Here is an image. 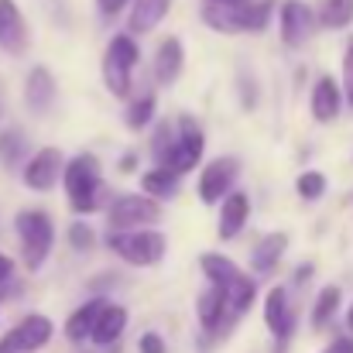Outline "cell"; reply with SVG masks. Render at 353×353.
Wrapping results in <instances>:
<instances>
[{"mask_svg": "<svg viewBox=\"0 0 353 353\" xmlns=\"http://www.w3.org/2000/svg\"><path fill=\"white\" fill-rule=\"evenodd\" d=\"M100 158L93 151H79L65 161V175H62V185H65V196H69V210L86 220L100 210H107L114 203L110 196V185L103 182V172H100Z\"/></svg>", "mask_w": 353, "mask_h": 353, "instance_id": "6da1fadb", "label": "cell"}, {"mask_svg": "<svg viewBox=\"0 0 353 353\" xmlns=\"http://www.w3.org/2000/svg\"><path fill=\"white\" fill-rule=\"evenodd\" d=\"M278 0H250L243 7H220L203 3V24L216 34H264L274 17Z\"/></svg>", "mask_w": 353, "mask_h": 353, "instance_id": "7a4b0ae2", "label": "cell"}, {"mask_svg": "<svg viewBox=\"0 0 353 353\" xmlns=\"http://www.w3.org/2000/svg\"><path fill=\"white\" fill-rule=\"evenodd\" d=\"M14 230H17V240H21V261L24 268L34 274L48 264L52 257V247H55V223L45 210L31 206V210H21L14 216Z\"/></svg>", "mask_w": 353, "mask_h": 353, "instance_id": "3957f363", "label": "cell"}, {"mask_svg": "<svg viewBox=\"0 0 353 353\" xmlns=\"http://www.w3.org/2000/svg\"><path fill=\"white\" fill-rule=\"evenodd\" d=\"M141 65V45L134 34L120 31L107 41V52H103V86L114 100H127L130 90H134V69Z\"/></svg>", "mask_w": 353, "mask_h": 353, "instance_id": "277c9868", "label": "cell"}, {"mask_svg": "<svg viewBox=\"0 0 353 353\" xmlns=\"http://www.w3.org/2000/svg\"><path fill=\"white\" fill-rule=\"evenodd\" d=\"M103 243H107V250H114L120 261L130 264V268H154V264H161L165 254H168V236L161 234L158 227L123 230V234L107 230Z\"/></svg>", "mask_w": 353, "mask_h": 353, "instance_id": "5b68a950", "label": "cell"}, {"mask_svg": "<svg viewBox=\"0 0 353 353\" xmlns=\"http://www.w3.org/2000/svg\"><path fill=\"white\" fill-rule=\"evenodd\" d=\"M165 216L161 203L151 199V196H141V192H117L114 203L107 206V230H148V227H158Z\"/></svg>", "mask_w": 353, "mask_h": 353, "instance_id": "8992f818", "label": "cell"}, {"mask_svg": "<svg viewBox=\"0 0 353 353\" xmlns=\"http://www.w3.org/2000/svg\"><path fill=\"white\" fill-rule=\"evenodd\" d=\"M203 154H206V130L196 123V117L182 114L175 123V151L168 158V172L189 175L203 165Z\"/></svg>", "mask_w": 353, "mask_h": 353, "instance_id": "52a82bcc", "label": "cell"}, {"mask_svg": "<svg viewBox=\"0 0 353 353\" xmlns=\"http://www.w3.org/2000/svg\"><path fill=\"white\" fill-rule=\"evenodd\" d=\"M319 28V14L305 0H281L278 7V34L285 48H305Z\"/></svg>", "mask_w": 353, "mask_h": 353, "instance_id": "ba28073f", "label": "cell"}, {"mask_svg": "<svg viewBox=\"0 0 353 353\" xmlns=\"http://www.w3.org/2000/svg\"><path fill=\"white\" fill-rule=\"evenodd\" d=\"M65 154L59 151V148H38L28 161H24V168H21V182H24V189H31V192H52L59 182H62V175H65Z\"/></svg>", "mask_w": 353, "mask_h": 353, "instance_id": "9c48e42d", "label": "cell"}, {"mask_svg": "<svg viewBox=\"0 0 353 353\" xmlns=\"http://www.w3.org/2000/svg\"><path fill=\"white\" fill-rule=\"evenodd\" d=\"M236 179H240V161H236L234 154L213 158V161L199 172V199H203L206 206H220L236 189Z\"/></svg>", "mask_w": 353, "mask_h": 353, "instance_id": "30bf717a", "label": "cell"}, {"mask_svg": "<svg viewBox=\"0 0 353 353\" xmlns=\"http://www.w3.org/2000/svg\"><path fill=\"white\" fill-rule=\"evenodd\" d=\"M196 319H199V330L206 336H227V330L236 323V316L227 305V292L216 285H206L196 295Z\"/></svg>", "mask_w": 353, "mask_h": 353, "instance_id": "8fae6325", "label": "cell"}, {"mask_svg": "<svg viewBox=\"0 0 353 353\" xmlns=\"http://www.w3.org/2000/svg\"><path fill=\"white\" fill-rule=\"evenodd\" d=\"M295 305H292V299H288V288H281V285H274V288H268V295H264V326L271 330V336L278 340V343H288L292 340V333H295Z\"/></svg>", "mask_w": 353, "mask_h": 353, "instance_id": "7c38bea8", "label": "cell"}, {"mask_svg": "<svg viewBox=\"0 0 353 353\" xmlns=\"http://www.w3.org/2000/svg\"><path fill=\"white\" fill-rule=\"evenodd\" d=\"M182 69H185V45H182V38H179V34L161 38L158 48H154V59H151V76H154V83L168 90V86L179 83Z\"/></svg>", "mask_w": 353, "mask_h": 353, "instance_id": "4fadbf2b", "label": "cell"}, {"mask_svg": "<svg viewBox=\"0 0 353 353\" xmlns=\"http://www.w3.org/2000/svg\"><path fill=\"white\" fill-rule=\"evenodd\" d=\"M31 45V31L28 21L17 7V0H0V48L14 59H21Z\"/></svg>", "mask_w": 353, "mask_h": 353, "instance_id": "5bb4252c", "label": "cell"}, {"mask_svg": "<svg viewBox=\"0 0 353 353\" xmlns=\"http://www.w3.org/2000/svg\"><path fill=\"white\" fill-rule=\"evenodd\" d=\"M55 97H59V86H55V76L45 69V65H34L24 79V107L31 117H48L52 107H55Z\"/></svg>", "mask_w": 353, "mask_h": 353, "instance_id": "9a60e30c", "label": "cell"}, {"mask_svg": "<svg viewBox=\"0 0 353 353\" xmlns=\"http://www.w3.org/2000/svg\"><path fill=\"white\" fill-rule=\"evenodd\" d=\"M10 333V340H14V347L17 353H38L45 350L48 343H52V336H55V323L48 319V316H41V312H28L14 330H7Z\"/></svg>", "mask_w": 353, "mask_h": 353, "instance_id": "2e32d148", "label": "cell"}, {"mask_svg": "<svg viewBox=\"0 0 353 353\" xmlns=\"http://www.w3.org/2000/svg\"><path fill=\"white\" fill-rule=\"evenodd\" d=\"M250 223V192L234 189L223 203H220V216H216V236L220 240H236L243 234V227Z\"/></svg>", "mask_w": 353, "mask_h": 353, "instance_id": "e0dca14e", "label": "cell"}, {"mask_svg": "<svg viewBox=\"0 0 353 353\" xmlns=\"http://www.w3.org/2000/svg\"><path fill=\"white\" fill-rule=\"evenodd\" d=\"M288 243H292V236L285 234V230H274V234L261 236L254 243V250H250V274L254 278L274 274L278 264H281V257H285V250H288Z\"/></svg>", "mask_w": 353, "mask_h": 353, "instance_id": "ac0fdd59", "label": "cell"}, {"mask_svg": "<svg viewBox=\"0 0 353 353\" xmlns=\"http://www.w3.org/2000/svg\"><path fill=\"white\" fill-rule=\"evenodd\" d=\"M309 110H312L316 123H333L343 110V86L333 76H319L309 93Z\"/></svg>", "mask_w": 353, "mask_h": 353, "instance_id": "d6986e66", "label": "cell"}, {"mask_svg": "<svg viewBox=\"0 0 353 353\" xmlns=\"http://www.w3.org/2000/svg\"><path fill=\"white\" fill-rule=\"evenodd\" d=\"M172 3L175 0H134L127 10V34H134V38L151 34L172 14Z\"/></svg>", "mask_w": 353, "mask_h": 353, "instance_id": "ffe728a7", "label": "cell"}, {"mask_svg": "<svg viewBox=\"0 0 353 353\" xmlns=\"http://www.w3.org/2000/svg\"><path fill=\"white\" fill-rule=\"evenodd\" d=\"M107 302H110V299L93 295V299H86L79 309H72V316L65 319V340H69V343H76V347H83V343L93 336L97 319H100V312H103V305H107Z\"/></svg>", "mask_w": 353, "mask_h": 353, "instance_id": "44dd1931", "label": "cell"}, {"mask_svg": "<svg viewBox=\"0 0 353 353\" xmlns=\"http://www.w3.org/2000/svg\"><path fill=\"white\" fill-rule=\"evenodd\" d=\"M127 323H130V312L123 305H117V302H107L103 312H100V319H97V330H93L90 343L93 347H103V350L117 347L120 336L127 333Z\"/></svg>", "mask_w": 353, "mask_h": 353, "instance_id": "7402d4cb", "label": "cell"}, {"mask_svg": "<svg viewBox=\"0 0 353 353\" xmlns=\"http://www.w3.org/2000/svg\"><path fill=\"white\" fill-rule=\"evenodd\" d=\"M179 189H182V175H175L168 168H148L141 175V192L158 203H172L179 196Z\"/></svg>", "mask_w": 353, "mask_h": 353, "instance_id": "603a6c76", "label": "cell"}, {"mask_svg": "<svg viewBox=\"0 0 353 353\" xmlns=\"http://www.w3.org/2000/svg\"><path fill=\"white\" fill-rule=\"evenodd\" d=\"M28 137L21 127H3L0 130V165L7 172H21L24 161H28Z\"/></svg>", "mask_w": 353, "mask_h": 353, "instance_id": "cb8c5ba5", "label": "cell"}, {"mask_svg": "<svg viewBox=\"0 0 353 353\" xmlns=\"http://www.w3.org/2000/svg\"><path fill=\"white\" fill-rule=\"evenodd\" d=\"M223 292H227V305H230V312L240 319V316H247V312L254 309V302H257V278H254L250 271H240Z\"/></svg>", "mask_w": 353, "mask_h": 353, "instance_id": "d4e9b609", "label": "cell"}, {"mask_svg": "<svg viewBox=\"0 0 353 353\" xmlns=\"http://www.w3.org/2000/svg\"><path fill=\"white\" fill-rule=\"evenodd\" d=\"M340 305H343V292H340V285H326V288L316 295V302H312V312H309V323H312V330H316V333H319V330H326V326L336 319Z\"/></svg>", "mask_w": 353, "mask_h": 353, "instance_id": "484cf974", "label": "cell"}, {"mask_svg": "<svg viewBox=\"0 0 353 353\" xmlns=\"http://www.w3.org/2000/svg\"><path fill=\"white\" fill-rule=\"evenodd\" d=\"M199 268H203V278H206L210 285H216V288H227L236 274H240L236 261H230L227 254H203V257H199Z\"/></svg>", "mask_w": 353, "mask_h": 353, "instance_id": "4316f807", "label": "cell"}, {"mask_svg": "<svg viewBox=\"0 0 353 353\" xmlns=\"http://www.w3.org/2000/svg\"><path fill=\"white\" fill-rule=\"evenodd\" d=\"M158 114V97L148 90V93H141V97H134L130 103H127V114H123V123H127V130H144L151 120Z\"/></svg>", "mask_w": 353, "mask_h": 353, "instance_id": "83f0119b", "label": "cell"}, {"mask_svg": "<svg viewBox=\"0 0 353 353\" xmlns=\"http://www.w3.org/2000/svg\"><path fill=\"white\" fill-rule=\"evenodd\" d=\"M172 151H175V123L172 120H158L154 134H151V161H154V168H168Z\"/></svg>", "mask_w": 353, "mask_h": 353, "instance_id": "f1b7e54d", "label": "cell"}, {"mask_svg": "<svg viewBox=\"0 0 353 353\" xmlns=\"http://www.w3.org/2000/svg\"><path fill=\"white\" fill-rule=\"evenodd\" d=\"M353 24V0H323L319 7V28L343 31Z\"/></svg>", "mask_w": 353, "mask_h": 353, "instance_id": "f546056e", "label": "cell"}, {"mask_svg": "<svg viewBox=\"0 0 353 353\" xmlns=\"http://www.w3.org/2000/svg\"><path fill=\"white\" fill-rule=\"evenodd\" d=\"M326 175L323 172H302L299 179H295V192H299V199H305V203H319L323 196H326Z\"/></svg>", "mask_w": 353, "mask_h": 353, "instance_id": "4dcf8cb0", "label": "cell"}, {"mask_svg": "<svg viewBox=\"0 0 353 353\" xmlns=\"http://www.w3.org/2000/svg\"><path fill=\"white\" fill-rule=\"evenodd\" d=\"M69 247L76 250V254H90L93 247H97V230H93V223H86V220H76V223H69Z\"/></svg>", "mask_w": 353, "mask_h": 353, "instance_id": "1f68e13d", "label": "cell"}, {"mask_svg": "<svg viewBox=\"0 0 353 353\" xmlns=\"http://www.w3.org/2000/svg\"><path fill=\"white\" fill-rule=\"evenodd\" d=\"M236 86H240V107H243V110H257V103H261L257 76H254V72H247V69H240V76H236Z\"/></svg>", "mask_w": 353, "mask_h": 353, "instance_id": "d6a6232c", "label": "cell"}, {"mask_svg": "<svg viewBox=\"0 0 353 353\" xmlns=\"http://www.w3.org/2000/svg\"><path fill=\"white\" fill-rule=\"evenodd\" d=\"M343 100L350 103V110H353V38L347 41V48H343Z\"/></svg>", "mask_w": 353, "mask_h": 353, "instance_id": "836d02e7", "label": "cell"}, {"mask_svg": "<svg viewBox=\"0 0 353 353\" xmlns=\"http://www.w3.org/2000/svg\"><path fill=\"white\" fill-rule=\"evenodd\" d=\"M137 353H168V343L161 340V333L148 330V333H141V340H137Z\"/></svg>", "mask_w": 353, "mask_h": 353, "instance_id": "e575fe53", "label": "cell"}, {"mask_svg": "<svg viewBox=\"0 0 353 353\" xmlns=\"http://www.w3.org/2000/svg\"><path fill=\"white\" fill-rule=\"evenodd\" d=\"M130 3H134V0H97V10H100V17L114 21L123 10H130Z\"/></svg>", "mask_w": 353, "mask_h": 353, "instance_id": "d590c367", "label": "cell"}, {"mask_svg": "<svg viewBox=\"0 0 353 353\" xmlns=\"http://www.w3.org/2000/svg\"><path fill=\"white\" fill-rule=\"evenodd\" d=\"M137 165H141V158H137V151H123L117 161V168L123 172V175H134L137 172Z\"/></svg>", "mask_w": 353, "mask_h": 353, "instance_id": "8d00e7d4", "label": "cell"}, {"mask_svg": "<svg viewBox=\"0 0 353 353\" xmlns=\"http://www.w3.org/2000/svg\"><path fill=\"white\" fill-rule=\"evenodd\" d=\"M312 271H316L312 264H299L295 274H292V285H295V288H305V285L312 281Z\"/></svg>", "mask_w": 353, "mask_h": 353, "instance_id": "74e56055", "label": "cell"}, {"mask_svg": "<svg viewBox=\"0 0 353 353\" xmlns=\"http://www.w3.org/2000/svg\"><path fill=\"white\" fill-rule=\"evenodd\" d=\"M10 281H14V257H7V254L0 250V288L10 285Z\"/></svg>", "mask_w": 353, "mask_h": 353, "instance_id": "f35d334b", "label": "cell"}, {"mask_svg": "<svg viewBox=\"0 0 353 353\" xmlns=\"http://www.w3.org/2000/svg\"><path fill=\"white\" fill-rule=\"evenodd\" d=\"M323 353H353V336H336Z\"/></svg>", "mask_w": 353, "mask_h": 353, "instance_id": "ab89813d", "label": "cell"}, {"mask_svg": "<svg viewBox=\"0 0 353 353\" xmlns=\"http://www.w3.org/2000/svg\"><path fill=\"white\" fill-rule=\"evenodd\" d=\"M0 353H17L14 340H10V333H3V336H0Z\"/></svg>", "mask_w": 353, "mask_h": 353, "instance_id": "60d3db41", "label": "cell"}, {"mask_svg": "<svg viewBox=\"0 0 353 353\" xmlns=\"http://www.w3.org/2000/svg\"><path fill=\"white\" fill-rule=\"evenodd\" d=\"M206 3H220V7H243L250 0H206Z\"/></svg>", "mask_w": 353, "mask_h": 353, "instance_id": "b9f144b4", "label": "cell"}, {"mask_svg": "<svg viewBox=\"0 0 353 353\" xmlns=\"http://www.w3.org/2000/svg\"><path fill=\"white\" fill-rule=\"evenodd\" d=\"M347 330H350V336H353V302H350V309H347Z\"/></svg>", "mask_w": 353, "mask_h": 353, "instance_id": "7bdbcfd3", "label": "cell"}, {"mask_svg": "<svg viewBox=\"0 0 353 353\" xmlns=\"http://www.w3.org/2000/svg\"><path fill=\"white\" fill-rule=\"evenodd\" d=\"M0 120H3V100H0Z\"/></svg>", "mask_w": 353, "mask_h": 353, "instance_id": "ee69618b", "label": "cell"}]
</instances>
